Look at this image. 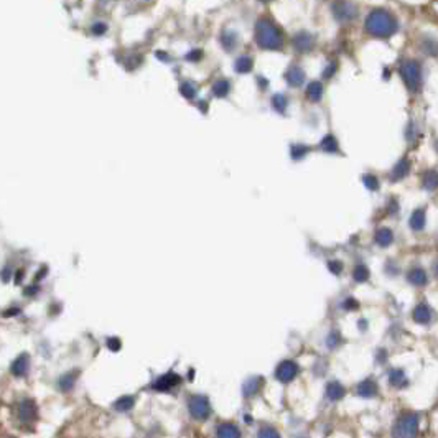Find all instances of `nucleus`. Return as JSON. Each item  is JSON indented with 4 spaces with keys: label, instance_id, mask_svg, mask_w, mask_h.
Returning <instances> with one entry per match:
<instances>
[{
    "label": "nucleus",
    "instance_id": "nucleus-16",
    "mask_svg": "<svg viewBox=\"0 0 438 438\" xmlns=\"http://www.w3.org/2000/svg\"><path fill=\"white\" fill-rule=\"evenodd\" d=\"M222 46L226 50H232L234 44H238V35H234L232 32H224L221 38Z\"/></svg>",
    "mask_w": 438,
    "mask_h": 438
},
{
    "label": "nucleus",
    "instance_id": "nucleus-5",
    "mask_svg": "<svg viewBox=\"0 0 438 438\" xmlns=\"http://www.w3.org/2000/svg\"><path fill=\"white\" fill-rule=\"evenodd\" d=\"M285 78H287V82L292 84V86H300L303 80H305V72L302 71L300 66L292 64L287 70V72H285Z\"/></svg>",
    "mask_w": 438,
    "mask_h": 438
},
{
    "label": "nucleus",
    "instance_id": "nucleus-26",
    "mask_svg": "<svg viewBox=\"0 0 438 438\" xmlns=\"http://www.w3.org/2000/svg\"><path fill=\"white\" fill-rule=\"evenodd\" d=\"M436 274H438V266H436Z\"/></svg>",
    "mask_w": 438,
    "mask_h": 438
},
{
    "label": "nucleus",
    "instance_id": "nucleus-1",
    "mask_svg": "<svg viewBox=\"0 0 438 438\" xmlns=\"http://www.w3.org/2000/svg\"><path fill=\"white\" fill-rule=\"evenodd\" d=\"M366 30L374 36H390L397 32V22L387 10H374L366 18Z\"/></svg>",
    "mask_w": 438,
    "mask_h": 438
},
{
    "label": "nucleus",
    "instance_id": "nucleus-24",
    "mask_svg": "<svg viewBox=\"0 0 438 438\" xmlns=\"http://www.w3.org/2000/svg\"><path fill=\"white\" fill-rule=\"evenodd\" d=\"M328 267H330V270L333 272V274H341V270H342V266H341V262H338V260H331L330 264H328Z\"/></svg>",
    "mask_w": 438,
    "mask_h": 438
},
{
    "label": "nucleus",
    "instance_id": "nucleus-18",
    "mask_svg": "<svg viewBox=\"0 0 438 438\" xmlns=\"http://www.w3.org/2000/svg\"><path fill=\"white\" fill-rule=\"evenodd\" d=\"M352 277H354V280H358V282H364V280L369 278V270L366 266H362V264H359V266H356L354 272H352Z\"/></svg>",
    "mask_w": 438,
    "mask_h": 438
},
{
    "label": "nucleus",
    "instance_id": "nucleus-22",
    "mask_svg": "<svg viewBox=\"0 0 438 438\" xmlns=\"http://www.w3.org/2000/svg\"><path fill=\"white\" fill-rule=\"evenodd\" d=\"M180 89H182V94H183L184 98H193L194 94H196L194 86H193L192 82H188V81H186V82H183V84H182V88H180Z\"/></svg>",
    "mask_w": 438,
    "mask_h": 438
},
{
    "label": "nucleus",
    "instance_id": "nucleus-12",
    "mask_svg": "<svg viewBox=\"0 0 438 438\" xmlns=\"http://www.w3.org/2000/svg\"><path fill=\"white\" fill-rule=\"evenodd\" d=\"M422 184L425 190H435L438 188V173L435 170H428L422 178Z\"/></svg>",
    "mask_w": 438,
    "mask_h": 438
},
{
    "label": "nucleus",
    "instance_id": "nucleus-4",
    "mask_svg": "<svg viewBox=\"0 0 438 438\" xmlns=\"http://www.w3.org/2000/svg\"><path fill=\"white\" fill-rule=\"evenodd\" d=\"M333 12H334V16L338 20H341V22H348V20H351L352 16L356 15V8L352 7L351 4H346V2H342V4H334L333 5Z\"/></svg>",
    "mask_w": 438,
    "mask_h": 438
},
{
    "label": "nucleus",
    "instance_id": "nucleus-9",
    "mask_svg": "<svg viewBox=\"0 0 438 438\" xmlns=\"http://www.w3.org/2000/svg\"><path fill=\"white\" fill-rule=\"evenodd\" d=\"M392 240H394V236H392V231L387 228H380L378 232H376V242H378L379 246L382 247H387L392 244Z\"/></svg>",
    "mask_w": 438,
    "mask_h": 438
},
{
    "label": "nucleus",
    "instance_id": "nucleus-6",
    "mask_svg": "<svg viewBox=\"0 0 438 438\" xmlns=\"http://www.w3.org/2000/svg\"><path fill=\"white\" fill-rule=\"evenodd\" d=\"M294 44H295V48L298 50V52H308V50H312V46H313V38L308 35V33H298V35H295V38H294Z\"/></svg>",
    "mask_w": 438,
    "mask_h": 438
},
{
    "label": "nucleus",
    "instance_id": "nucleus-15",
    "mask_svg": "<svg viewBox=\"0 0 438 438\" xmlns=\"http://www.w3.org/2000/svg\"><path fill=\"white\" fill-rule=\"evenodd\" d=\"M234 68L238 72H247L252 70V60L249 58V56H240V58H238V61H236Z\"/></svg>",
    "mask_w": 438,
    "mask_h": 438
},
{
    "label": "nucleus",
    "instance_id": "nucleus-3",
    "mask_svg": "<svg viewBox=\"0 0 438 438\" xmlns=\"http://www.w3.org/2000/svg\"><path fill=\"white\" fill-rule=\"evenodd\" d=\"M400 72L406 80L408 89L412 92H417L420 86H422V71H420V66L415 63V61H406L400 66Z\"/></svg>",
    "mask_w": 438,
    "mask_h": 438
},
{
    "label": "nucleus",
    "instance_id": "nucleus-2",
    "mask_svg": "<svg viewBox=\"0 0 438 438\" xmlns=\"http://www.w3.org/2000/svg\"><path fill=\"white\" fill-rule=\"evenodd\" d=\"M256 38H257L259 46L266 48V50H278V48H282V44H284L282 33L278 32L277 26L267 20L257 22Z\"/></svg>",
    "mask_w": 438,
    "mask_h": 438
},
{
    "label": "nucleus",
    "instance_id": "nucleus-25",
    "mask_svg": "<svg viewBox=\"0 0 438 438\" xmlns=\"http://www.w3.org/2000/svg\"><path fill=\"white\" fill-rule=\"evenodd\" d=\"M106 30H108V26H106V24H94L92 26H91V32L92 33H96V35H100V33H104Z\"/></svg>",
    "mask_w": 438,
    "mask_h": 438
},
{
    "label": "nucleus",
    "instance_id": "nucleus-7",
    "mask_svg": "<svg viewBox=\"0 0 438 438\" xmlns=\"http://www.w3.org/2000/svg\"><path fill=\"white\" fill-rule=\"evenodd\" d=\"M425 226V208H420V210H415L410 216V228L415 231H420Z\"/></svg>",
    "mask_w": 438,
    "mask_h": 438
},
{
    "label": "nucleus",
    "instance_id": "nucleus-13",
    "mask_svg": "<svg viewBox=\"0 0 438 438\" xmlns=\"http://www.w3.org/2000/svg\"><path fill=\"white\" fill-rule=\"evenodd\" d=\"M306 94H308V98H310L312 100H320V99H322V96H323V86L318 81H313V82L308 84Z\"/></svg>",
    "mask_w": 438,
    "mask_h": 438
},
{
    "label": "nucleus",
    "instance_id": "nucleus-21",
    "mask_svg": "<svg viewBox=\"0 0 438 438\" xmlns=\"http://www.w3.org/2000/svg\"><path fill=\"white\" fill-rule=\"evenodd\" d=\"M306 152H308V148L305 147V145H292V156H294L295 160L303 158V155H305Z\"/></svg>",
    "mask_w": 438,
    "mask_h": 438
},
{
    "label": "nucleus",
    "instance_id": "nucleus-8",
    "mask_svg": "<svg viewBox=\"0 0 438 438\" xmlns=\"http://www.w3.org/2000/svg\"><path fill=\"white\" fill-rule=\"evenodd\" d=\"M407 278H408V282H410V284L418 285V287H420V285H425L426 284V274H425L424 268H420V267L412 268V270L408 272Z\"/></svg>",
    "mask_w": 438,
    "mask_h": 438
},
{
    "label": "nucleus",
    "instance_id": "nucleus-20",
    "mask_svg": "<svg viewBox=\"0 0 438 438\" xmlns=\"http://www.w3.org/2000/svg\"><path fill=\"white\" fill-rule=\"evenodd\" d=\"M322 148L326 150V152H336V150H338V144H336L334 137L333 136L324 137L323 142H322Z\"/></svg>",
    "mask_w": 438,
    "mask_h": 438
},
{
    "label": "nucleus",
    "instance_id": "nucleus-17",
    "mask_svg": "<svg viewBox=\"0 0 438 438\" xmlns=\"http://www.w3.org/2000/svg\"><path fill=\"white\" fill-rule=\"evenodd\" d=\"M295 370H296V368H295V364H292V362H284L282 366H280V369H278V376L282 379H290L292 376L295 374Z\"/></svg>",
    "mask_w": 438,
    "mask_h": 438
},
{
    "label": "nucleus",
    "instance_id": "nucleus-23",
    "mask_svg": "<svg viewBox=\"0 0 438 438\" xmlns=\"http://www.w3.org/2000/svg\"><path fill=\"white\" fill-rule=\"evenodd\" d=\"M364 182H366V186H368L369 190H378V188H379L378 178L372 176V175H366V176H364Z\"/></svg>",
    "mask_w": 438,
    "mask_h": 438
},
{
    "label": "nucleus",
    "instance_id": "nucleus-14",
    "mask_svg": "<svg viewBox=\"0 0 438 438\" xmlns=\"http://www.w3.org/2000/svg\"><path fill=\"white\" fill-rule=\"evenodd\" d=\"M212 92H214V96H218V98L228 96V92H229L228 80H219V81H216L214 84H212Z\"/></svg>",
    "mask_w": 438,
    "mask_h": 438
},
{
    "label": "nucleus",
    "instance_id": "nucleus-10",
    "mask_svg": "<svg viewBox=\"0 0 438 438\" xmlns=\"http://www.w3.org/2000/svg\"><path fill=\"white\" fill-rule=\"evenodd\" d=\"M408 170H410V162H408L407 158H404V160H400L396 165V168H394V172H392L390 178L394 180V182H396V180H400V178H404V176L407 175Z\"/></svg>",
    "mask_w": 438,
    "mask_h": 438
},
{
    "label": "nucleus",
    "instance_id": "nucleus-11",
    "mask_svg": "<svg viewBox=\"0 0 438 438\" xmlns=\"http://www.w3.org/2000/svg\"><path fill=\"white\" fill-rule=\"evenodd\" d=\"M430 318H432V315H430V310H428V306L426 305H418L417 308H415L414 310V320L417 323H428L430 322Z\"/></svg>",
    "mask_w": 438,
    "mask_h": 438
},
{
    "label": "nucleus",
    "instance_id": "nucleus-19",
    "mask_svg": "<svg viewBox=\"0 0 438 438\" xmlns=\"http://www.w3.org/2000/svg\"><path fill=\"white\" fill-rule=\"evenodd\" d=\"M272 104H274V109L278 110V112H284L285 108H287V98L284 94H275L272 98Z\"/></svg>",
    "mask_w": 438,
    "mask_h": 438
}]
</instances>
